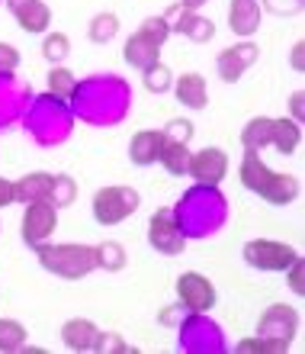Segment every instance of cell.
Masks as SVG:
<instances>
[{"instance_id":"cell-27","label":"cell","mask_w":305,"mask_h":354,"mask_svg":"<svg viewBox=\"0 0 305 354\" xmlns=\"http://www.w3.org/2000/svg\"><path fill=\"white\" fill-rule=\"evenodd\" d=\"M93 248H97V270L119 274V270L129 264V252H126V245L116 242V239H106V242L93 245Z\"/></svg>"},{"instance_id":"cell-29","label":"cell","mask_w":305,"mask_h":354,"mask_svg":"<svg viewBox=\"0 0 305 354\" xmlns=\"http://www.w3.org/2000/svg\"><path fill=\"white\" fill-rule=\"evenodd\" d=\"M116 36H119V17L110 13V10L97 13V17L90 19V26H87V39L97 42V46H110Z\"/></svg>"},{"instance_id":"cell-12","label":"cell","mask_w":305,"mask_h":354,"mask_svg":"<svg viewBox=\"0 0 305 354\" xmlns=\"http://www.w3.org/2000/svg\"><path fill=\"white\" fill-rule=\"evenodd\" d=\"M148 245L155 248L157 254H167V258H174V254H184L186 235L180 232V225L174 223V213L170 209H157L151 213L148 219Z\"/></svg>"},{"instance_id":"cell-23","label":"cell","mask_w":305,"mask_h":354,"mask_svg":"<svg viewBox=\"0 0 305 354\" xmlns=\"http://www.w3.org/2000/svg\"><path fill=\"white\" fill-rule=\"evenodd\" d=\"M13 17H17V26L23 32H29V36H42L52 26V10L42 0H26L23 7L13 10Z\"/></svg>"},{"instance_id":"cell-39","label":"cell","mask_w":305,"mask_h":354,"mask_svg":"<svg viewBox=\"0 0 305 354\" xmlns=\"http://www.w3.org/2000/svg\"><path fill=\"white\" fill-rule=\"evenodd\" d=\"M193 122H190V120H170V122H167V126H164V136H167V139H170V142H186V145H190V139H193Z\"/></svg>"},{"instance_id":"cell-2","label":"cell","mask_w":305,"mask_h":354,"mask_svg":"<svg viewBox=\"0 0 305 354\" xmlns=\"http://www.w3.org/2000/svg\"><path fill=\"white\" fill-rule=\"evenodd\" d=\"M174 223L180 225V232L186 235V242H203L213 239L225 229L228 223V200L219 187L213 184H193L190 190L180 194L174 206Z\"/></svg>"},{"instance_id":"cell-10","label":"cell","mask_w":305,"mask_h":354,"mask_svg":"<svg viewBox=\"0 0 305 354\" xmlns=\"http://www.w3.org/2000/svg\"><path fill=\"white\" fill-rule=\"evenodd\" d=\"M58 229V209L48 200H39V203H26V213H23V223H19V235L29 248L48 242Z\"/></svg>"},{"instance_id":"cell-34","label":"cell","mask_w":305,"mask_h":354,"mask_svg":"<svg viewBox=\"0 0 305 354\" xmlns=\"http://www.w3.org/2000/svg\"><path fill=\"white\" fill-rule=\"evenodd\" d=\"M238 354H250V351H260V354H286L289 345L286 342H277V338H264V335H250V338H241L235 345Z\"/></svg>"},{"instance_id":"cell-8","label":"cell","mask_w":305,"mask_h":354,"mask_svg":"<svg viewBox=\"0 0 305 354\" xmlns=\"http://www.w3.org/2000/svg\"><path fill=\"white\" fill-rule=\"evenodd\" d=\"M29 100H32V87L19 81L13 71H0V132H10L23 120Z\"/></svg>"},{"instance_id":"cell-21","label":"cell","mask_w":305,"mask_h":354,"mask_svg":"<svg viewBox=\"0 0 305 354\" xmlns=\"http://www.w3.org/2000/svg\"><path fill=\"white\" fill-rule=\"evenodd\" d=\"M100 335V328L93 319H83V316H75L68 319L61 326V342H65L68 351H93V342Z\"/></svg>"},{"instance_id":"cell-3","label":"cell","mask_w":305,"mask_h":354,"mask_svg":"<svg viewBox=\"0 0 305 354\" xmlns=\"http://www.w3.org/2000/svg\"><path fill=\"white\" fill-rule=\"evenodd\" d=\"M19 122L26 126L29 139L36 142L39 149H58L75 132V113H71L68 100H61L55 93H32Z\"/></svg>"},{"instance_id":"cell-14","label":"cell","mask_w":305,"mask_h":354,"mask_svg":"<svg viewBox=\"0 0 305 354\" xmlns=\"http://www.w3.org/2000/svg\"><path fill=\"white\" fill-rule=\"evenodd\" d=\"M257 58H260V48L254 46L250 39H244V42H238V46L219 52V58H215V71H219V77H222L225 84H238L241 77H244V71L257 65Z\"/></svg>"},{"instance_id":"cell-38","label":"cell","mask_w":305,"mask_h":354,"mask_svg":"<svg viewBox=\"0 0 305 354\" xmlns=\"http://www.w3.org/2000/svg\"><path fill=\"white\" fill-rule=\"evenodd\" d=\"M305 0H264V7L267 13H273V17H296V13H302Z\"/></svg>"},{"instance_id":"cell-41","label":"cell","mask_w":305,"mask_h":354,"mask_svg":"<svg viewBox=\"0 0 305 354\" xmlns=\"http://www.w3.org/2000/svg\"><path fill=\"white\" fill-rule=\"evenodd\" d=\"M186 316V309L180 306V303H170V306H164L161 313H157V326H164V328H177L180 322H184Z\"/></svg>"},{"instance_id":"cell-16","label":"cell","mask_w":305,"mask_h":354,"mask_svg":"<svg viewBox=\"0 0 305 354\" xmlns=\"http://www.w3.org/2000/svg\"><path fill=\"white\" fill-rule=\"evenodd\" d=\"M164 129H141L132 136L129 142V161L135 165V168H151V165H157V158H161V149H164Z\"/></svg>"},{"instance_id":"cell-9","label":"cell","mask_w":305,"mask_h":354,"mask_svg":"<svg viewBox=\"0 0 305 354\" xmlns=\"http://www.w3.org/2000/svg\"><path fill=\"white\" fill-rule=\"evenodd\" d=\"M174 290H177V303H180L186 313H209V309L215 306V299H219L215 283L206 277V274H199V270H184V274L177 277Z\"/></svg>"},{"instance_id":"cell-15","label":"cell","mask_w":305,"mask_h":354,"mask_svg":"<svg viewBox=\"0 0 305 354\" xmlns=\"http://www.w3.org/2000/svg\"><path fill=\"white\" fill-rule=\"evenodd\" d=\"M186 174L193 177L196 184L219 187L225 180V174H228V155H225V149H219V145H206V149H199V151L190 155V168H186Z\"/></svg>"},{"instance_id":"cell-43","label":"cell","mask_w":305,"mask_h":354,"mask_svg":"<svg viewBox=\"0 0 305 354\" xmlns=\"http://www.w3.org/2000/svg\"><path fill=\"white\" fill-rule=\"evenodd\" d=\"M289 65H293V71L296 75H302L305 71V42L299 39L296 46H293V52H289Z\"/></svg>"},{"instance_id":"cell-26","label":"cell","mask_w":305,"mask_h":354,"mask_svg":"<svg viewBox=\"0 0 305 354\" xmlns=\"http://www.w3.org/2000/svg\"><path fill=\"white\" fill-rule=\"evenodd\" d=\"M270 129H273V116H254V120H248L244 129H241V145L248 151L270 149Z\"/></svg>"},{"instance_id":"cell-24","label":"cell","mask_w":305,"mask_h":354,"mask_svg":"<svg viewBox=\"0 0 305 354\" xmlns=\"http://www.w3.org/2000/svg\"><path fill=\"white\" fill-rule=\"evenodd\" d=\"M122 58H126V65L145 71V68H151V65L161 62V46H155L151 39H145L141 32H135V36L126 39V46H122Z\"/></svg>"},{"instance_id":"cell-44","label":"cell","mask_w":305,"mask_h":354,"mask_svg":"<svg viewBox=\"0 0 305 354\" xmlns=\"http://www.w3.org/2000/svg\"><path fill=\"white\" fill-rule=\"evenodd\" d=\"M302 110H305V91H293V97H289V120L302 122Z\"/></svg>"},{"instance_id":"cell-22","label":"cell","mask_w":305,"mask_h":354,"mask_svg":"<svg viewBox=\"0 0 305 354\" xmlns=\"http://www.w3.org/2000/svg\"><path fill=\"white\" fill-rule=\"evenodd\" d=\"M52 177L48 171H29L19 180H13V200L17 203H39V200H48V190H52Z\"/></svg>"},{"instance_id":"cell-28","label":"cell","mask_w":305,"mask_h":354,"mask_svg":"<svg viewBox=\"0 0 305 354\" xmlns=\"http://www.w3.org/2000/svg\"><path fill=\"white\" fill-rule=\"evenodd\" d=\"M190 145L186 142H170L167 139L164 142V149H161V165H164V171L167 174H174V177H184L186 174V168H190Z\"/></svg>"},{"instance_id":"cell-45","label":"cell","mask_w":305,"mask_h":354,"mask_svg":"<svg viewBox=\"0 0 305 354\" xmlns=\"http://www.w3.org/2000/svg\"><path fill=\"white\" fill-rule=\"evenodd\" d=\"M10 203H17L13 200V180H7V177H0V209Z\"/></svg>"},{"instance_id":"cell-4","label":"cell","mask_w":305,"mask_h":354,"mask_svg":"<svg viewBox=\"0 0 305 354\" xmlns=\"http://www.w3.org/2000/svg\"><path fill=\"white\" fill-rule=\"evenodd\" d=\"M39 264L55 274L61 280H83L87 274L97 270V248L93 245H77V242H61V245H36Z\"/></svg>"},{"instance_id":"cell-19","label":"cell","mask_w":305,"mask_h":354,"mask_svg":"<svg viewBox=\"0 0 305 354\" xmlns=\"http://www.w3.org/2000/svg\"><path fill=\"white\" fill-rule=\"evenodd\" d=\"M238 177H241V184H244V190H250V194L260 196L264 190H267L270 177H273V168L260 158V151L244 149V158H241V165H238Z\"/></svg>"},{"instance_id":"cell-37","label":"cell","mask_w":305,"mask_h":354,"mask_svg":"<svg viewBox=\"0 0 305 354\" xmlns=\"http://www.w3.org/2000/svg\"><path fill=\"white\" fill-rule=\"evenodd\" d=\"M93 351H100V354H135V348L126 345L119 332H100L97 342H93Z\"/></svg>"},{"instance_id":"cell-7","label":"cell","mask_w":305,"mask_h":354,"mask_svg":"<svg viewBox=\"0 0 305 354\" xmlns=\"http://www.w3.org/2000/svg\"><path fill=\"white\" fill-rule=\"evenodd\" d=\"M241 258H244V264L254 270L283 274V270L299 258V252L286 242H277V239H250V242L241 248Z\"/></svg>"},{"instance_id":"cell-35","label":"cell","mask_w":305,"mask_h":354,"mask_svg":"<svg viewBox=\"0 0 305 354\" xmlns=\"http://www.w3.org/2000/svg\"><path fill=\"white\" fill-rule=\"evenodd\" d=\"M141 75H145L141 81H145V91H148V93H167L170 87H174V75H170V68H167L164 62H157V65L145 68Z\"/></svg>"},{"instance_id":"cell-13","label":"cell","mask_w":305,"mask_h":354,"mask_svg":"<svg viewBox=\"0 0 305 354\" xmlns=\"http://www.w3.org/2000/svg\"><path fill=\"white\" fill-rule=\"evenodd\" d=\"M161 17L170 23V32H180V36L196 42V46H206V42L215 39V23L199 17L196 10H186V7H180V3H174V7H167V13H161Z\"/></svg>"},{"instance_id":"cell-40","label":"cell","mask_w":305,"mask_h":354,"mask_svg":"<svg viewBox=\"0 0 305 354\" xmlns=\"http://www.w3.org/2000/svg\"><path fill=\"white\" fill-rule=\"evenodd\" d=\"M305 264H302V258H296V261L289 264L286 270H283V274H286V283H289V290H293V293H296V297H302L305 293Z\"/></svg>"},{"instance_id":"cell-1","label":"cell","mask_w":305,"mask_h":354,"mask_svg":"<svg viewBox=\"0 0 305 354\" xmlns=\"http://www.w3.org/2000/svg\"><path fill=\"white\" fill-rule=\"evenodd\" d=\"M132 84L119 75H93L77 81L75 93L68 97V106L75 120L93 129H110L119 126L132 110Z\"/></svg>"},{"instance_id":"cell-42","label":"cell","mask_w":305,"mask_h":354,"mask_svg":"<svg viewBox=\"0 0 305 354\" xmlns=\"http://www.w3.org/2000/svg\"><path fill=\"white\" fill-rule=\"evenodd\" d=\"M19 68V52L10 42H0V71H17Z\"/></svg>"},{"instance_id":"cell-18","label":"cell","mask_w":305,"mask_h":354,"mask_svg":"<svg viewBox=\"0 0 305 354\" xmlns=\"http://www.w3.org/2000/svg\"><path fill=\"white\" fill-rule=\"evenodd\" d=\"M170 91L186 110H206V103H209V87H206V77L199 71H186V75L174 77Z\"/></svg>"},{"instance_id":"cell-11","label":"cell","mask_w":305,"mask_h":354,"mask_svg":"<svg viewBox=\"0 0 305 354\" xmlns=\"http://www.w3.org/2000/svg\"><path fill=\"white\" fill-rule=\"evenodd\" d=\"M299 326H302V316H299L296 306H289V303H273V306H267L264 316L257 319V335L277 338V342L293 345V338L299 335Z\"/></svg>"},{"instance_id":"cell-47","label":"cell","mask_w":305,"mask_h":354,"mask_svg":"<svg viewBox=\"0 0 305 354\" xmlns=\"http://www.w3.org/2000/svg\"><path fill=\"white\" fill-rule=\"evenodd\" d=\"M23 3H26V0H3V7H7L10 13H13V10H17V7H23Z\"/></svg>"},{"instance_id":"cell-36","label":"cell","mask_w":305,"mask_h":354,"mask_svg":"<svg viewBox=\"0 0 305 354\" xmlns=\"http://www.w3.org/2000/svg\"><path fill=\"white\" fill-rule=\"evenodd\" d=\"M139 32L145 39H151L155 46H164L167 39H170V23H167L164 17H145L141 19V26H139Z\"/></svg>"},{"instance_id":"cell-17","label":"cell","mask_w":305,"mask_h":354,"mask_svg":"<svg viewBox=\"0 0 305 354\" xmlns=\"http://www.w3.org/2000/svg\"><path fill=\"white\" fill-rule=\"evenodd\" d=\"M260 19H264L260 0H231L228 3V29L235 36L250 39L260 29Z\"/></svg>"},{"instance_id":"cell-32","label":"cell","mask_w":305,"mask_h":354,"mask_svg":"<svg viewBox=\"0 0 305 354\" xmlns=\"http://www.w3.org/2000/svg\"><path fill=\"white\" fill-rule=\"evenodd\" d=\"M71 55V39L65 32H46L42 39V58L48 65H65V58Z\"/></svg>"},{"instance_id":"cell-46","label":"cell","mask_w":305,"mask_h":354,"mask_svg":"<svg viewBox=\"0 0 305 354\" xmlns=\"http://www.w3.org/2000/svg\"><path fill=\"white\" fill-rule=\"evenodd\" d=\"M203 3H209V0H180V7H186V10H199Z\"/></svg>"},{"instance_id":"cell-5","label":"cell","mask_w":305,"mask_h":354,"mask_svg":"<svg viewBox=\"0 0 305 354\" xmlns=\"http://www.w3.org/2000/svg\"><path fill=\"white\" fill-rule=\"evenodd\" d=\"M177 348L186 354H225L231 351L222 326L209 319V313H186L184 322L177 326Z\"/></svg>"},{"instance_id":"cell-20","label":"cell","mask_w":305,"mask_h":354,"mask_svg":"<svg viewBox=\"0 0 305 354\" xmlns=\"http://www.w3.org/2000/svg\"><path fill=\"white\" fill-rule=\"evenodd\" d=\"M302 145V122L289 120V116H273V129H270V149H277L283 158L296 155Z\"/></svg>"},{"instance_id":"cell-25","label":"cell","mask_w":305,"mask_h":354,"mask_svg":"<svg viewBox=\"0 0 305 354\" xmlns=\"http://www.w3.org/2000/svg\"><path fill=\"white\" fill-rule=\"evenodd\" d=\"M299 177L293 174H283V171H273V177H270L267 190L260 194V200H267L270 206H289L299 200Z\"/></svg>"},{"instance_id":"cell-6","label":"cell","mask_w":305,"mask_h":354,"mask_svg":"<svg viewBox=\"0 0 305 354\" xmlns=\"http://www.w3.org/2000/svg\"><path fill=\"white\" fill-rule=\"evenodd\" d=\"M141 206V194L135 190V187H100L97 194H93V219H97V225H103V229H110V225H119L126 223L129 216L139 213Z\"/></svg>"},{"instance_id":"cell-30","label":"cell","mask_w":305,"mask_h":354,"mask_svg":"<svg viewBox=\"0 0 305 354\" xmlns=\"http://www.w3.org/2000/svg\"><path fill=\"white\" fill-rule=\"evenodd\" d=\"M77 200V180L71 174H55L52 177V190H48V203L55 209H65V206H75Z\"/></svg>"},{"instance_id":"cell-33","label":"cell","mask_w":305,"mask_h":354,"mask_svg":"<svg viewBox=\"0 0 305 354\" xmlns=\"http://www.w3.org/2000/svg\"><path fill=\"white\" fill-rule=\"evenodd\" d=\"M46 81H48V93H55V97H61V100H68L77 87V77L71 75L65 65H52V71L46 75Z\"/></svg>"},{"instance_id":"cell-48","label":"cell","mask_w":305,"mask_h":354,"mask_svg":"<svg viewBox=\"0 0 305 354\" xmlns=\"http://www.w3.org/2000/svg\"><path fill=\"white\" fill-rule=\"evenodd\" d=\"M0 7H3V0H0Z\"/></svg>"},{"instance_id":"cell-31","label":"cell","mask_w":305,"mask_h":354,"mask_svg":"<svg viewBox=\"0 0 305 354\" xmlns=\"http://www.w3.org/2000/svg\"><path fill=\"white\" fill-rule=\"evenodd\" d=\"M26 326L19 319H0V351L3 354H17L19 348L26 345Z\"/></svg>"}]
</instances>
